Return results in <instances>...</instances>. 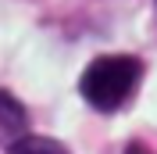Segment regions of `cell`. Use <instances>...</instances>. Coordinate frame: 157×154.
Returning a JSON list of instances; mask_svg holds the SVG:
<instances>
[{"label": "cell", "mask_w": 157, "mask_h": 154, "mask_svg": "<svg viewBox=\"0 0 157 154\" xmlns=\"http://www.w3.org/2000/svg\"><path fill=\"white\" fill-rule=\"evenodd\" d=\"M139 75H143V65L136 58L107 54V58H97L82 72L78 93L86 97V104L97 107V111H118L132 97V90L139 86Z\"/></svg>", "instance_id": "1"}, {"label": "cell", "mask_w": 157, "mask_h": 154, "mask_svg": "<svg viewBox=\"0 0 157 154\" xmlns=\"http://www.w3.org/2000/svg\"><path fill=\"white\" fill-rule=\"evenodd\" d=\"M25 122H29L25 107H21L11 93L0 90V144H14V140H21Z\"/></svg>", "instance_id": "2"}, {"label": "cell", "mask_w": 157, "mask_h": 154, "mask_svg": "<svg viewBox=\"0 0 157 154\" xmlns=\"http://www.w3.org/2000/svg\"><path fill=\"white\" fill-rule=\"evenodd\" d=\"M11 154H68L64 144L50 140V136H21L11 144Z\"/></svg>", "instance_id": "3"}, {"label": "cell", "mask_w": 157, "mask_h": 154, "mask_svg": "<svg viewBox=\"0 0 157 154\" xmlns=\"http://www.w3.org/2000/svg\"><path fill=\"white\" fill-rule=\"evenodd\" d=\"M125 154H150V151H147V147H143V144H132V147H128Z\"/></svg>", "instance_id": "4"}]
</instances>
